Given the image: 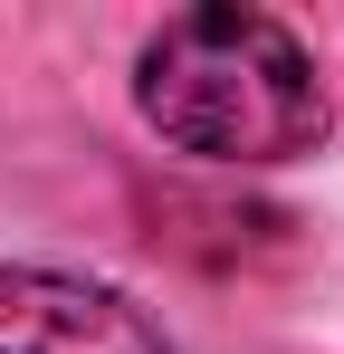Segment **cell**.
<instances>
[{"label": "cell", "instance_id": "6da1fadb", "mask_svg": "<svg viewBox=\"0 0 344 354\" xmlns=\"http://www.w3.org/2000/svg\"><path fill=\"white\" fill-rule=\"evenodd\" d=\"M144 124L201 163H287L325 134V86L306 48L258 10H182L134 58Z\"/></svg>", "mask_w": 344, "mask_h": 354}, {"label": "cell", "instance_id": "7a4b0ae2", "mask_svg": "<svg viewBox=\"0 0 344 354\" xmlns=\"http://www.w3.org/2000/svg\"><path fill=\"white\" fill-rule=\"evenodd\" d=\"M0 354H163V335L96 278L0 268Z\"/></svg>", "mask_w": 344, "mask_h": 354}]
</instances>
